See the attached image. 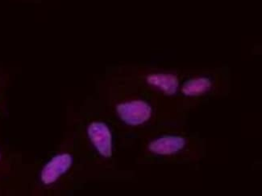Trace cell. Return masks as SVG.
I'll return each instance as SVG.
<instances>
[{
  "instance_id": "obj_1",
  "label": "cell",
  "mask_w": 262,
  "mask_h": 196,
  "mask_svg": "<svg viewBox=\"0 0 262 196\" xmlns=\"http://www.w3.org/2000/svg\"><path fill=\"white\" fill-rule=\"evenodd\" d=\"M117 113L122 121L130 126H138L148 121L152 113L150 106L143 101H133L118 105Z\"/></svg>"
},
{
  "instance_id": "obj_2",
  "label": "cell",
  "mask_w": 262,
  "mask_h": 196,
  "mask_svg": "<svg viewBox=\"0 0 262 196\" xmlns=\"http://www.w3.org/2000/svg\"><path fill=\"white\" fill-rule=\"evenodd\" d=\"M88 136L102 156L110 158L112 155V133L103 122H92L88 127Z\"/></svg>"
},
{
  "instance_id": "obj_3",
  "label": "cell",
  "mask_w": 262,
  "mask_h": 196,
  "mask_svg": "<svg viewBox=\"0 0 262 196\" xmlns=\"http://www.w3.org/2000/svg\"><path fill=\"white\" fill-rule=\"evenodd\" d=\"M72 162V157L69 154H61L53 157L42 170L41 181L46 185L54 183L71 168Z\"/></svg>"
},
{
  "instance_id": "obj_4",
  "label": "cell",
  "mask_w": 262,
  "mask_h": 196,
  "mask_svg": "<svg viewBox=\"0 0 262 196\" xmlns=\"http://www.w3.org/2000/svg\"><path fill=\"white\" fill-rule=\"evenodd\" d=\"M185 143L186 141L182 137L165 136L152 141L148 145V149L152 151V153L158 155H172L183 149Z\"/></svg>"
},
{
  "instance_id": "obj_5",
  "label": "cell",
  "mask_w": 262,
  "mask_h": 196,
  "mask_svg": "<svg viewBox=\"0 0 262 196\" xmlns=\"http://www.w3.org/2000/svg\"><path fill=\"white\" fill-rule=\"evenodd\" d=\"M147 81L149 85L157 87L168 95L174 94L179 89V79L173 74H150L147 77Z\"/></svg>"
},
{
  "instance_id": "obj_6",
  "label": "cell",
  "mask_w": 262,
  "mask_h": 196,
  "mask_svg": "<svg viewBox=\"0 0 262 196\" xmlns=\"http://www.w3.org/2000/svg\"><path fill=\"white\" fill-rule=\"evenodd\" d=\"M211 82L207 78H198L186 81L182 91L186 96H196L209 90Z\"/></svg>"
},
{
  "instance_id": "obj_7",
  "label": "cell",
  "mask_w": 262,
  "mask_h": 196,
  "mask_svg": "<svg viewBox=\"0 0 262 196\" xmlns=\"http://www.w3.org/2000/svg\"><path fill=\"white\" fill-rule=\"evenodd\" d=\"M0 158H1V155H0Z\"/></svg>"
}]
</instances>
